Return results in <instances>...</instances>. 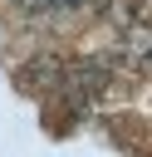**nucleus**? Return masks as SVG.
<instances>
[{
	"instance_id": "nucleus-3",
	"label": "nucleus",
	"mask_w": 152,
	"mask_h": 157,
	"mask_svg": "<svg viewBox=\"0 0 152 157\" xmlns=\"http://www.w3.org/2000/svg\"><path fill=\"white\" fill-rule=\"evenodd\" d=\"M147 5H152V0H147Z\"/></svg>"
},
{
	"instance_id": "nucleus-1",
	"label": "nucleus",
	"mask_w": 152,
	"mask_h": 157,
	"mask_svg": "<svg viewBox=\"0 0 152 157\" xmlns=\"http://www.w3.org/2000/svg\"><path fill=\"white\" fill-rule=\"evenodd\" d=\"M103 78H108V64H103V59H83V64H74V69L64 74V93H69V103H74V108H88V98L103 88Z\"/></svg>"
},
{
	"instance_id": "nucleus-2",
	"label": "nucleus",
	"mask_w": 152,
	"mask_h": 157,
	"mask_svg": "<svg viewBox=\"0 0 152 157\" xmlns=\"http://www.w3.org/2000/svg\"><path fill=\"white\" fill-rule=\"evenodd\" d=\"M118 59H123V64H152V29H132V34H123Z\"/></svg>"
}]
</instances>
